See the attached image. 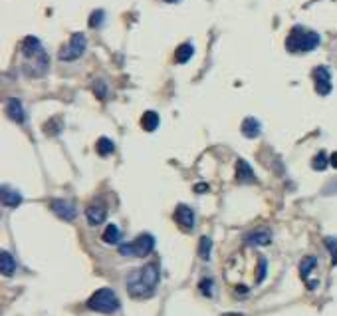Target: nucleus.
<instances>
[{"instance_id": "obj_16", "label": "nucleus", "mask_w": 337, "mask_h": 316, "mask_svg": "<svg viewBox=\"0 0 337 316\" xmlns=\"http://www.w3.org/2000/svg\"><path fill=\"white\" fill-rule=\"evenodd\" d=\"M159 115H157V112H145L141 117V128L145 131H155L157 128H159Z\"/></svg>"}, {"instance_id": "obj_8", "label": "nucleus", "mask_w": 337, "mask_h": 316, "mask_svg": "<svg viewBox=\"0 0 337 316\" xmlns=\"http://www.w3.org/2000/svg\"><path fill=\"white\" fill-rule=\"evenodd\" d=\"M52 211L60 217V219H66V221H73L75 219V215H77V211H75V207L68 201H62V199H54L52 203Z\"/></svg>"}, {"instance_id": "obj_29", "label": "nucleus", "mask_w": 337, "mask_h": 316, "mask_svg": "<svg viewBox=\"0 0 337 316\" xmlns=\"http://www.w3.org/2000/svg\"><path fill=\"white\" fill-rule=\"evenodd\" d=\"M196 193H204V191H209V185H204V183H200V185H196Z\"/></svg>"}, {"instance_id": "obj_28", "label": "nucleus", "mask_w": 337, "mask_h": 316, "mask_svg": "<svg viewBox=\"0 0 337 316\" xmlns=\"http://www.w3.org/2000/svg\"><path fill=\"white\" fill-rule=\"evenodd\" d=\"M95 93H97L99 98H106V86H103L101 82H99V84L95 86Z\"/></svg>"}, {"instance_id": "obj_20", "label": "nucleus", "mask_w": 337, "mask_h": 316, "mask_svg": "<svg viewBox=\"0 0 337 316\" xmlns=\"http://www.w3.org/2000/svg\"><path fill=\"white\" fill-rule=\"evenodd\" d=\"M95 149H97V153L99 155H109V153H113V149H115V143L111 141V139H107V137H99L97 139V145H95Z\"/></svg>"}, {"instance_id": "obj_12", "label": "nucleus", "mask_w": 337, "mask_h": 316, "mask_svg": "<svg viewBox=\"0 0 337 316\" xmlns=\"http://www.w3.org/2000/svg\"><path fill=\"white\" fill-rule=\"evenodd\" d=\"M86 217H88V221L91 225H101L107 217L106 207H103V205H99V203L89 205L88 209H86Z\"/></svg>"}, {"instance_id": "obj_23", "label": "nucleus", "mask_w": 337, "mask_h": 316, "mask_svg": "<svg viewBox=\"0 0 337 316\" xmlns=\"http://www.w3.org/2000/svg\"><path fill=\"white\" fill-rule=\"evenodd\" d=\"M327 163H329V161H327V155L321 151V153H318V155L314 157V161H312V167L316 169V171H323V169L327 167Z\"/></svg>"}, {"instance_id": "obj_9", "label": "nucleus", "mask_w": 337, "mask_h": 316, "mask_svg": "<svg viewBox=\"0 0 337 316\" xmlns=\"http://www.w3.org/2000/svg\"><path fill=\"white\" fill-rule=\"evenodd\" d=\"M175 221H177L183 229H193L195 227V213L191 207L187 205H178L175 211Z\"/></svg>"}, {"instance_id": "obj_7", "label": "nucleus", "mask_w": 337, "mask_h": 316, "mask_svg": "<svg viewBox=\"0 0 337 316\" xmlns=\"http://www.w3.org/2000/svg\"><path fill=\"white\" fill-rule=\"evenodd\" d=\"M314 82H316V92L320 95H327L331 92V88H333L331 86V74H329V70L325 66H318L314 70Z\"/></svg>"}, {"instance_id": "obj_14", "label": "nucleus", "mask_w": 337, "mask_h": 316, "mask_svg": "<svg viewBox=\"0 0 337 316\" xmlns=\"http://www.w3.org/2000/svg\"><path fill=\"white\" fill-rule=\"evenodd\" d=\"M2 203L6 207H18L22 203V195L10 187H2Z\"/></svg>"}, {"instance_id": "obj_3", "label": "nucleus", "mask_w": 337, "mask_h": 316, "mask_svg": "<svg viewBox=\"0 0 337 316\" xmlns=\"http://www.w3.org/2000/svg\"><path fill=\"white\" fill-rule=\"evenodd\" d=\"M88 306L95 312L101 314H111L115 310H119V298L111 288H99L97 293H93L88 300Z\"/></svg>"}, {"instance_id": "obj_13", "label": "nucleus", "mask_w": 337, "mask_h": 316, "mask_svg": "<svg viewBox=\"0 0 337 316\" xmlns=\"http://www.w3.org/2000/svg\"><path fill=\"white\" fill-rule=\"evenodd\" d=\"M260 130H262V126H260V121H258L256 117H246V119L242 121V133H244L246 137H258V135H260Z\"/></svg>"}, {"instance_id": "obj_17", "label": "nucleus", "mask_w": 337, "mask_h": 316, "mask_svg": "<svg viewBox=\"0 0 337 316\" xmlns=\"http://www.w3.org/2000/svg\"><path fill=\"white\" fill-rule=\"evenodd\" d=\"M101 239H103V242H107V245H117L119 242V239H121V231H119V227L117 225H107L106 231H103V235H101Z\"/></svg>"}, {"instance_id": "obj_31", "label": "nucleus", "mask_w": 337, "mask_h": 316, "mask_svg": "<svg viewBox=\"0 0 337 316\" xmlns=\"http://www.w3.org/2000/svg\"><path fill=\"white\" fill-rule=\"evenodd\" d=\"M165 2H178V0H165Z\"/></svg>"}, {"instance_id": "obj_26", "label": "nucleus", "mask_w": 337, "mask_h": 316, "mask_svg": "<svg viewBox=\"0 0 337 316\" xmlns=\"http://www.w3.org/2000/svg\"><path fill=\"white\" fill-rule=\"evenodd\" d=\"M103 18H106L103 10H95V12L91 14V18H89V26H91V28H97V26H101V24H103Z\"/></svg>"}, {"instance_id": "obj_30", "label": "nucleus", "mask_w": 337, "mask_h": 316, "mask_svg": "<svg viewBox=\"0 0 337 316\" xmlns=\"http://www.w3.org/2000/svg\"><path fill=\"white\" fill-rule=\"evenodd\" d=\"M329 163H331V165L337 169V151H335V153H331V157H329Z\"/></svg>"}, {"instance_id": "obj_18", "label": "nucleus", "mask_w": 337, "mask_h": 316, "mask_svg": "<svg viewBox=\"0 0 337 316\" xmlns=\"http://www.w3.org/2000/svg\"><path fill=\"white\" fill-rule=\"evenodd\" d=\"M0 266H2V273L6 275V277H12L14 275V271H16V260L12 259V255L10 253H2L0 255Z\"/></svg>"}, {"instance_id": "obj_11", "label": "nucleus", "mask_w": 337, "mask_h": 316, "mask_svg": "<svg viewBox=\"0 0 337 316\" xmlns=\"http://www.w3.org/2000/svg\"><path fill=\"white\" fill-rule=\"evenodd\" d=\"M6 115H8L12 121H16V124H24V119H26L24 108H22V104L18 102L16 98H10V100L6 102Z\"/></svg>"}, {"instance_id": "obj_27", "label": "nucleus", "mask_w": 337, "mask_h": 316, "mask_svg": "<svg viewBox=\"0 0 337 316\" xmlns=\"http://www.w3.org/2000/svg\"><path fill=\"white\" fill-rule=\"evenodd\" d=\"M264 279H266V259L260 257V260H258V277H256V282H262Z\"/></svg>"}, {"instance_id": "obj_5", "label": "nucleus", "mask_w": 337, "mask_h": 316, "mask_svg": "<svg viewBox=\"0 0 337 316\" xmlns=\"http://www.w3.org/2000/svg\"><path fill=\"white\" fill-rule=\"evenodd\" d=\"M153 249H155V239H153V235L145 233V235H139L133 242L121 245V247H119V253H121L123 257H147Z\"/></svg>"}, {"instance_id": "obj_1", "label": "nucleus", "mask_w": 337, "mask_h": 316, "mask_svg": "<svg viewBox=\"0 0 337 316\" xmlns=\"http://www.w3.org/2000/svg\"><path fill=\"white\" fill-rule=\"evenodd\" d=\"M159 282V269L157 264H147L137 271H133L127 279V290L133 298L153 297L155 286Z\"/></svg>"}, {"instance_id": "obj_19", "label": "nucleus", "mask_w": 337, "mask_h": 316, "mask_svg": "<svg viewBox=\"0 0 337 316\" xmlns=\"http://www.w3.org/2000/svg\"><path fill=\"white\" fill-rule=\"evenodd\" d=\"M246 242L248 245H270L272 242V235L268 231H256L246 237Z\"/></svg>"}, {"instance_id": "obj_22", "label": "nucleus", "mask_w": 337, "mask_h": 316, "mask_svg": "<svg viewBox=\"0 0 337 316\" xmlns=\"http://www.w3.org/2000/svg\"><path fill=\"white\" fill-rule=\"evenodd\" d=\"M318 264V259L316 257H307V259H303L302 266H300V273H302V279L307 280V277H309V273H312V269Z\"/></svg>"}, {"instance_id": "obj_25", "label": "nucleus", "mask_w": 337, "mask_h": 316, "mask_svg": "<svg viewBox=\"0 0 337 316\" xmlns=\"http://www.w3.org/2000/svg\"><path fill=\"white\" fill-rule=\"evenodd\" d=\"M200 293L204 295V297H213L214 295V282L211 279H204L200 280Z\"/></svg>"}, {"instance_id": "obj_2", "label": "nucleus", "mask_w": 337, "mask_h": 316, "mask_svg": "<svg viewBox=\"0 0 337 316\" xmlns=\"http://www.w3.org/2000/svg\"><path fill=\"white\" fill-rule=\"evenodd\" d=\"M321 44V36L314 30H307L303 26H294L290 30V34L286 38V48L292 54H303V52H312Z\"/></svg>"}, {"instance_id": "obj_24", "label": "nucleus", "mask_w": 337, "mask_h": 316, "mask_svg": "<svg viewBox=\"0 0 337 316\" xmlns=\"http://www.w3.org/2000/svg\"><path fill=\"white\" fill-rule=\"evenodd\" d=\"M325 247H327V251L331 253L333 264H337V239L335 237H325Z\"/></svg>"}, {"instance_id": "obj_21", "label": "nucleus", "mask_w": 337, "mask_h": 316, "mask_svg": "<svg viewBox=\"0 0 337 316\" xmlns=\"http://www.w3.org/2000/svg\"><path fill=\"white\" fill-rule=\"evenodd\" d=\"M211 249H213V241H211L209 237H202V239H200V245H198V255H200V259L209 260Z\"/></svg>"}, {"instance_id": "obj_6", "label": "nucleus", "mask_w": 337, "mask_h": 316, "mask_svg": "<svg viewBox=\"0 0 337 316\" xmlns=\"http://www.w3.org/2000/svg\"><path fill=\"white\" fill-rule=\"evenodd\" d=\"M86 46H88V40L84 34H73L70 40V44L66 46V48H62V52H60V60H64V62H71V60H77V58L82 56L84 52H86Z\"/></svg>"}, {"instance_id": "obj_10", "label": "nucleus", "mask_w": 337, "mask_h": 316, "mask_svg": "<svg viewBox=\"0 0 337 316\" xmlns=\"http://www.w3.org/2000/svg\"><path fill=\"white\" fill-rule=\"evenodd\" d=\"M236 181L238 183H254L256 181V175L244 159H238L236 161Z\"/></svg>"}, {"instance_id": "obj_4", "label": "nucleus", "mask_w": 337, "mask_h": 316, "mask_svg": "<svg viewBox=\"0 0 337 316\" xmlns=\"http://www.w3.org/2000/svg\"><path fill=\"white\" fill-rule=\"evenodd\" d=\"M22 54H24L26 60H30V62L34 64V72H32V76H44L42 68H40L36 62H40L42 66L48 68V56H46V52H44V48H42V44H40L38 38L28 36L26 40H24V44H22Z\"/></svg>"}, {"instance_id": "obj_15", "label": "nucleus", "mask_w": 337, "mask_h": 316, "mask_svg": "<svg viewBox=\"0 0 337 316\" xmlns=\"http://www.w3.org/2000/svg\"><path fill=\"white\" fill-rule=\"evenodd\" d=\"M195 54V46L193 44H180L175 52V62L177 64H187Z\"/></svg>"}]
</instances>
